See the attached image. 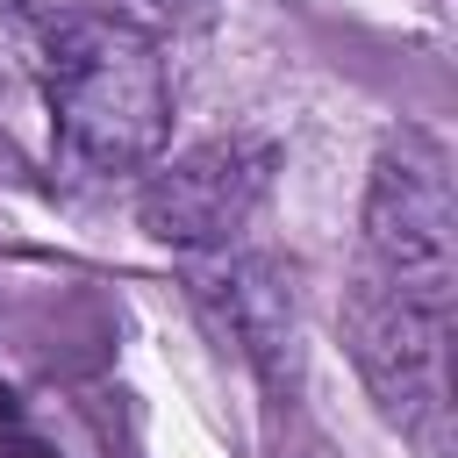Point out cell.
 Segmentation results:
<instances>
[{"label": "cell", "mask_w": 458, "mask_h": 458, "mask_svg": "<svg viewBox=\"0 0 458 458\" xmlns=\"http://www.w3.org/2000/svg\"><path fill=\"white\" fill-rule=\"evenodd\" d=\"M43 93L72 172H143L172 136V79L157 36L107 14L72 7L43 29Z\"/></svg>", "instance_id": "1"}, {"label": "cell", "mask_w": 458, "mask_h": 458, "mask_svg": "<svg viewBox=\"0 0 458 458\" xmlns=\"http://www.w3.org/2000/svg\"><path fill=\"white\" fill-rule=\"evenodd\" d=\"M365 272L422 308H451L458 293V200L451 157L437 136L401 129L379 143L365 179Z\"/></svg>", "instance_id": "2"}, {"label": "cell", "mask_w": 458, "mask_h": 458, "mask_svg": "<svg viewBox=\"0 0 458 458\" xmlns=\"http://www.w3.org/2000/svg\"><path fill=\"white\" fill-rule=\"evenodd\" d=\"M344 336L358 358V379L372 386L379 415L422 451V458H451V308H422L408 293H394L386 279L358 272L344 293Z\"/></svg>", "instance_id": "3"}, {"label": "cell", "mask_w": 458, "mask_h": 458, "mask_svg": "<svg viewBox=\"0 0 458 458\" xmlns=\"http://www.w3.org/2000/svg\"><path fill=\"white\" fill-rule=\"evenodd\" d=\"M272 165L279 150L258 143V136H215V143H193L179 150L172 165H157L143 179V229L172 250H193V258H215L229 250L250 215L265 208L272 193Z\"/></svg>", "instance_id": "4"}, {"label": "cell", "mask_w": 458, "mask_h": 458, "mask_svg": "<svg viewBox=\"0 0 458 458\" xmlns=\"http://www.w3.org/2000/svg\"><path fill=\"white\" fill-rule=\"evenodd\" d=\"M200 301L222 315V329L243 344V358L258 365V379L272 394L293 386L301 372V322H293V279L272 265V258H250V250H215V265L193 272Z\"/></svg>", "instance_id": "5"}, {"label": "cell", "mask_w": 458, "mask_h": 458, "mask_svg": "<svg viewBox=\"0 0 458 458\" xmlns=\"http://www.w3.org/2000/svg\"><path fill=\"white\" fill-rule=\"evenodd\" d=\"M86 14H107L122 29H143V36H165V29H193L208 14V0H79Z\"/></svg>", "instance_id": "6"}, {"label": "cell", "mask_w": 458, "mask_h": 458, "mask_svg": "<svg viewBox=\"0 0 458 458\" xmlns=\"http://www.w3.org/2000/svg\"><path fill=\"white\" fill-rule=\"evenodd\" d=\"M0 458H50L43 444H0Z\"/></svg>", "instance_id": "7"}, {"label": "cell", "mask_w": 458, "mask_h": 458, "mask_svg": "<svg viewBox=\"0 0 458 458\" xmlns=\"http://www.w3.org/2000/svg\"><path fill=\"white\" fill-rule=\"evenodd\" d=\"M0 172H14V157H7V143H0Z\"/></svg>", "instance_id": "8"}]
</instances>
